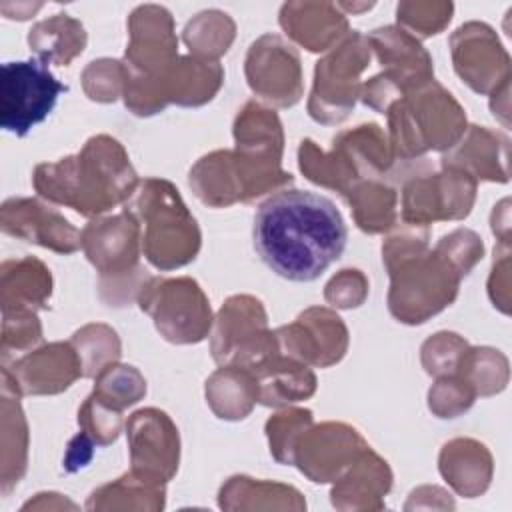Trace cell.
<instances>
[{
    "label": "cell",
    "mask_w": 512,
    "mask_h": 512,
    "mask_svg": "<svg viewBox=\"0 0 512 512\" xmlns=\"http://www.w3.org/2000/svg\"><path fill=\"white\" fill-rule=\"evenodd\" d=\"M348 230L336 204L316 192L284 188L254 214L252 240L262 262L292 282L316 280L346 248Z\"/></svg>",
    "instance_id": "obj_1"
},
{
    "label": "cell",
    "mask_w": 512,
    "mask_h": 512,
    "mask_svg": "<svg viewBox=\"0 0 512 512\" xmlns=\"http://www.w3.org/2000/svg\"><path fill=\"white\" fill-rule=\"evenodd\" d=\"M138 182L124 146L106 134L88 138L78 154L38 164L32 174L40 198L86 218H98L116 204H126Z\"/></svg>",
    "instance_id": "obj_2"
},
{
    "label": "cell",
    "mask_w": 512,
    "mask_h": 512,
    "mask_svg": "<svg viewBox=\"0 0 512 512\" xmlns=\"http://www.w3.org/2000/svg\"><path fill=\"white\" fill-rule=\"evenodd\" d=\"M390 276L388 310L402 324H422L450 306L462 274L436 248H428V228L404 224L382 244Z\"/></svg>",
    "instance_id": "obj_3"
},
{
    "label": "cell",
    "mask_w": 512,
    "mask_h": 512,
    "mask_svg": "<svg viewBox=\"0 0 512 512\" xmlns=\"http://www.w3.org/2000/svg\"><path fill=\"white\" fill-rule=\"evenodd\" d=\"M124 210L138 220L142 252L154 268L174 270L196 258L202 234L172 182L164 178L140 180Z\"/></svg>",
    "instance_id": "obj_4"
},
{
    "label": "cell",
    "mask_w": 512,
    "mask_h": 512,
    "mask_svg": "<svg viewBox=\"0 0 512 512\" xmlns=\"http://www.w3.org/2000/svg\"><path fill=\"white\" fill-rule=\"evenodd\" d=\"M386 116L394 160H416L428 150L448 152L466 132L464 108L436 80L396 100Z\"/></svg>",
    "instance_id": "obj_5"
},
{
    "label": "cell",
    "mask_w": 512,
    "mask_h": 512,
    "mask_svg": "<svg viewBox=\"0 0 512 512\" xmlns=\"http://www.w3.org/2000/svg\"><path fill=\"white\" fill-rule=\"evenodd\" d=\"M80 248L100 274V298L108 306L138 298L148 276L140 266L142 230L130 212L92 218L80 232Z\"/></svg>",
    "instance_id": "obj_6"
},
{
    "label": "cell",
    "mask_w": 512,
    "mask_h": 512,
    "mask_svg": "<svg viewBox=\"0 0 512 512\" xmlns=\"http://www.w3.org/2000/svg\"><path fill=\"white\" fill-rule=\"evenodd\" d=\"M234 162L242 180V202L288 188L294 178L282 170L284 132L278 114L250 100L234 118Z\"/></svg>",
    "instance_id": "obj_7"
},
{
    "label": "cell",
    "mask_w": 512,
    "mask_h": 512,
    "mask_svg": "<svg viewBox=\"0 0 512 512\" xmlns=\"http://www.w3.org/2000/svg\"><path fill=\"white\" fill-rule=\"evenodd\" d=\"M368 38L352 30L314 68V84L308 98V114L320 124H340L360 98V74L370 64Z\"/></svg>",
    "instance_id": "obj_8"
},
{
    "label": "cell",
    "mask_w": 512,
    "mask_h": 512,
    "mask_svg": "<svg viewBox=\"0 0 512 512\" xmlns=\"http://www.w3.org/2000/svg\"><path fill=\"white\" fill-rule=\"evenodd\" d=\"M128 32L130 42L122 60L126 80L166 106L162 78L178 58L172 14L158 4L138 6L128 18Z\"/></svg>",
    "instance_id": "obj_9"
},
{
    "label": "cell",
    "mask_w": 512,
    "mask_h": 512,
    "mask_svg": "<svg viewBox=\"0 0 512 512\" xmlns=\"http://www.w3.org/2000/svg\"><path fill=\"white\" fill-rule=\"evenodd\" d=\"M262 302L250 294L230 296L214 318L210 352L218 364L242 366L250 372L280 352L276 332L268 330Z\"/></svg>",
    "instance_id": "obj_10"
},
{
    "label": "cell",
    "mask_w": 512,
    "mask_h": 512,
    "mask_svg": "<svg viewBox=\"0 0 512 512\" xmlns=\"http://www.w3.org/2000/svg\"><path fill=\"white\" fill-rule=\"evenodd\" d=\"M136 300L162 338L172 344L202 342L214 324L206 294L188 276L148 278Z\"/></svg>",
    "instance_id": "obj_11"
},
{
    "label": "cell",
    "mask_w": 512,
    "mask_h": 512,
    "mask_svg": "<svg viewBox=\"0 0 512 512\" xmlns=\"http://www.w3.org/2000/svg\"><path fill=\"white\" fill-rule=\"evenodd\" d=\"M62 92H68V86L36 58L4 62L0 78L2 130L26 136L36 124L46 120Z\"/></svg>",
    "instance_id": "obj_12"
},
{
    "label": "cell",
    "mask_w": 512,
    "mask_h": 512,
    "mask_svg": "<svg viewBox=\"0 0 512 512\" xmlns=\"http://www.w3.org/2000/svg\"><path fill=\"white\" fill-rule=\"evenodd\" d=\"M476 180L462 168L442 164L438 172L412 174L402 186V222L428 228L440 220L466 218L474 206Z\"/></svg>",
    "instance_id": "obj_13"
},
{
    "label": "cell",
    "mask_w": 512,
    "mask_h": 512,
    "mask_svg": "<svg viewBox=\"0 0 512 512\" xmlns=\"http://www.w3.org/2000/svg\"><path fill=\"white\" fill-rule=\"evenodd\" d=\"M130 472L140 480L164 486L178 470L180 436L170 416L158 408H142L126 422Z\"/></svg>",
    "instance_id": "obj_14"
},
{
    "label": "cell",
    "mask_w": 512,
    "mask_h": 512,
    "mask_svg": "<svg viewBox=\"0 0 512 512\" xmlns=\"http://www.w3.org/2000/svg\"><path fill=\"white\" fill-rule=\"evenodd\" d=\"M244 72L250 90L272 106L290 108L302 98L300 56L278 34H264L250 44Z\"/></svg>",
    "instance_id": "obj_15"
},
{
    "label": "cell",
    "mask_w": 512,
    "mask_h": 512,
    "mask_svg": "<svg viewBox=\"0 0 512 512\" xmlns=\"http://www.w3.org/2000/svg\"><path fill=\"white\" fill-rule=\"evenodd\" d=\"M276 332L280 352L310 366L328 368L348 350V328L342 318L324 306H312Z\"/></svg>",
    "instance_id": "obj_16"
},
{
    "label": "cell",
    "mask_w": 512,
    "mask_h": 512,
    "mask_svg": "<svg viewBox=\"0 0 512 512\" xmlns=\"http://www.w3.org/2000/svg\"><path fill=\"white\" fill-rule=\"evenodd\" d=\"M78 378L82 362L72 342H50L2 364V386L20 396L60 394Z\"/></svg>",
    "instance_id": "obj_17"
},
{
    "label": "cell",
    "mask_w": 512,
    "mask_h": 512,
    "mask_svg": "<svg viewBox=\"0 0 512 512\" xmlns=\"http://www.w3.org/2000/svg\"><path fill=\"white\" fill-rule=\"evenodd\" d=\"M456 74L478 94H494L510 82V58L484 22L462 24L450 36Z\"/></svg>",
    "instance_id": "obj_18"
},
{
    "label": "cell",
    "mask_w": 512,
    "mask_h": 512,
    "mask_svg": "<svg viewBox=\"0 0 512 512\" xmlns=\"http://www.w3.org/2000/svg\"><path fill=\"white\" fill-rule=\"evenodd\" d=\"M366 448V440L348 424H312L294 446V464L308 480L326 484L334 482Z\"/></svg>",
    "instance_id": "obj_19"
},
{
    "label": "cell",
    "mask_w": 512,
    "mask_h": 512,
    "mask_svg": "<svg viewBox=\"0 0 512 512\" xmlns=\"http://www.w3.org/2000/svg\"><path fill=\"white\" fill-rule=\"evenodd\" d=\"M4 234L38 244L58 254H72L80 248V230L58 210L38 198H8L0 208Z\"/></svg>",
    "instance_id": "obj_20"
},
{
    "label": "cell",
    "mask_w": 512,
    "mask_h": 512,
    "mask_svg": "<svg viewBox=\"0 0 512 512\" xmlns=\"http://www.w3.org/2000/svg\"><path fill=\"white\" fill-rule=\"evenodd\" d=\"M370 50H374L382 64V76L402 94L434 80V66L424 46L402 30L400 26H384L372 30L368 36Z\"/></svg>",
    "instance_id": "obj_21"
},
{
    "label": "cell",
    "mask_w": 512,
    "mask_h": 512,
    "mask_svg": "<svg viewBox=\"0 0 512 512\" xmlns=\"http://www.w3.org/2000/svg\"><path fill=\"white\" fill-rule=\"evenodd\" d=\"M282 30L308 52H326L348 34L346 14L330 2H286L280 8Z\"/></svg>",
    "instance_id": "obj_22"
},
{
    "label": "cell",
    "mask_w": 512,
    "mask_h": 512,
    "mask_svg": "<svg viewBox=\"0 0 512 512\" xmlns=\"http://www.w3.org/2000/svg\"><path fill=\"white\" fill-rule=\"evenodd\" d=\"M392 486V470L370 446L334 480L330 500L338 510H380Z\"/></svg>",
    "instance_id": "obj_23"
},
{
    "label": "cell",
    "mask_w": 512,
    "mask_h": 512,
    "mask_svg": "<svg viewBox=\"0 0 512 512\" xmlns=\"http://www.w3.org/2000/svg\"><path fill=\"white\" fill-rule=\"evenodd\" d=\"M450 164L468 172L474 180L506 182L508 180V140L486 126L466 128L460 142L442 156Z\"/></svg>",
    "instance_id": "obj_24"
},
{
    "label": "cell",
    "mask_w": 512,
    "mask_h": 512,
    "mask_svg": "<svg viewBox=\"0 0 512 512\" xmlns=\"http://www.w3.org/2000/svg\"><path fill=\"white\" fill-rule=\"evenodd\" d=\"M52 296V274L34 256L8 258L0 266L2 314L38 312L48 308Z\"/></svg>",
    "instance_id": "obj_25"
},
{
    "label": "cell",
    "mask_w": 512,
    "mask_h": 512,
    "mask_svg": "<svg viewBox=\"0 0 512 512\" xmlns=\"http://www.w3.org/2000/svg\"><path fill=\"white\" fill-rule=\"evenodd\" d=\"M438 468L442 478L466 498L486 492L492 478V456L488 448L472 438H454L440 450Z\"/></svg>",
    "instance_id": "obj_26"
},
{
    "label": "cell",
    "mask_w": 512,
    "mask_h": 512,
    "mask_svg": "<svg viewBox=\"0 0 512 512\" xmlns=\"http://www.w3.org/2000/svg\"><path fill=\"white\" fill-rule=\"evenodd\" d=\"M258 380V402L282 408L310 398L316 392V376L310 366L278 352L252 372Z\"/></svg>",
    "instance_id": "obj_27"
},
{
    "label": "cell",
    "mask_w": 512,
    "mask_h": 512,
    "mask_svg": "<svg viewBox=\"0 0 512 512\" xmlns=\"http://www.w3.org/2000/svg\"><path fill=\"white\" fill-rule=\"evenodd\" d=\"M162 82L168 104L202 106L220 90L224 82V68L218 60H204L192 54L178 56L166 70Z\"/></svg>",
    "instance_id": "obj_28"
},
{
    "label": "cell",
    "mask_w": 512,
    "mask_h": 512,
    "mask_svg": "<svg viewBox=\"0 0 512 512\" xmlns=\"http://www.w3.org/2000/svg\"><path fill=\"white\" fill-rule=\"evenodd\" d=\"M196 198L212 208H226L242 202V180L232 150H216L202 156L188 174Z\"/></svg>",
    "instance_id": "obj_29"
},
{
    "label": "cell",
    "mask_w": 512,
    "mask_h": 512,
    "mask_svg": "<svg viewBox=\"0 0 512 512\" xmlns=\"http://www.w3.org/2000/svg\"><path fill=\"white\" fill-rule=\"evenodd\" d=\"M86 40L88 36L84 26L68 14H54L40 20L28 32L30 52L46 66H68L78 54H82Z\"/></svg>",
    "instance_id": "obj_30"
},
{
    "label": "cell",
    "mask_w": 512,
    "mask_h": 512,
    "mask_svg": "<svg viewBox=\"0 0 512 512\" xmlns=\"http://www.w3.org/2000/svg\"><path fill=\"white\" fill-rule=\"evenodd\" d=\"M20 394L2 386V450L0 490L6 496L24 476L28 462V424L20 406Z\"/></svg>",
    "instance_id": "obj_31"
},
{
    "label": "cell",
    "mask_w": 512,
    "mask_h": 512,
    "mask_svg": "<svg viewBox=\"0 0 512 512\" xmlns=\"http://www.w3.org/2000/svg\"><path fill=\"white\" fill-rule=\"evenodd\" d=\"M206 402L218 418L242 420L258 402V380L242 366L224 364L206 380Z\"/></svg>",
    "instance_id": "obj_32"
},
{
    "label": "cell",
    "mask_w": 512,
    "mask_h": 512,
    "mask_svg": "<svg viewBox=\"0 0 512 512\" xmlns=\"http://www.w3.org/2000/svg\"><path fill=\"white\" fill-rule=\"evenodd\" d=\"M332 146L350 160L360 180L382 178L394 162L388 138L374 122L340 132L332 140Z\"/></svg>",
    "instance_id": "obj_33"
},
{
    "label": "cell",
    "mask_w": 512,
    "mask_h": 512,
    "mask_svg": "<svg viewBox=\"0 0 512 512\" xmlns=\"http://www.w3.org/2000/svg\"><path fill=\"white\" fill-rule=\"evenodd\" d=\"M218 504L224 510H258V508H290L304 510L302 494L286 484L254 480L250 476L228 478L218 494Z\"/></svg>",
    "instance_id": "obj_34"
},
{
    "label": "cell",
    "mask_w": 512,
    "mask_h": 512,
    "mask_svg": "<svg viewBox=\"0 0 512 512\" xmlns=\"http://www.w3.org/2000/svg\"><path fill=\"white\" fill-rule=\"evenodd\" d=\"M356 226L366 234H382L396 226V190L382 178L360 180L346 196Z\"/></svg>",
    "instance_id": "obj_35"
},
{
    "label": "cell",
    "mask_w": 512,
    "mask_h": 512,
    "mask_svg": "<svg viewBox=\"0 0 512 512\" xmlns=\"http://www.w3.org/2000/svg\"><path fill=\"white\" fill-rule=\"evenodd\" d=\"M298 168L310 182L336 190L340 196H346L360 182L358 172L340 150L332 146L330 152H324L310 138L298 146Z\"/></svg>",
    "instance_id": "obj_36"
},
{
    "label": "cell",
    "mask_w": 512,
    "mask_h": 512,
    "mask_svg": "<svg viewBox=\"0 0 512 512\" xmlns=\"http://www.w3.org/2000/svg\"><path fill=\"white\" fill-rule=\"evenodd\" d=\"M164 486L140 480L132 472L94 490L86 502L88 510H160L164 508Z\"/></svg>",
    "instance_id": "obj_37"
},
{
    "label": "cell",
    "mask_w": 512,
    "mask_h": 512,
    "mask_svg": "<svg viewBox=\"0 0 512 512\" xmlns=\"http://www.w3.org/2000/svg\"><path fill=\"white\" fill-rule=\"evenodd\" d=\"M234 36V20L220 10H204L184 28V42L190 48V54L204 60H218L226 54Z\"/></svg>",
    "instance_id": "obj_38"
},
{
    "label": "cell",
    "mask_w": 512,
    "mask_h": 512,
    "mask_svg": "<svg viewBox=\"0 0 512 512\" xmlns=\"http://www.w3.org/2000/svg\"><path fill=\"white\" fill-rule=\"evenodd\" d=\"M72 346L82 362V378H96L120 358V338L106 324H86L72 334Z\"/></svg>",
    "instance_id": "obj_39"
},
{
    "label": "cell",
    "mask_w": 512,
    "mask_h": 512,
    "mask_svg": "<svg viewBox=\"0 0 512 512\" xmlns=\"http://www.w3.org/2000/svg\"><path fill=\"white\" fill-rule=\"evenodd\" d=\"M464 378L476 396L500 392L508 380V360L492 348H466L456 372Z\"/></svg>",
    "instance_id": "obj_40"
},
{
    "label": "cell",
    "mask_w": 512,
    "mask_h": 512,
    "mask_svg": "<svg viewBox=\"0 0 512 512\" xmlns=\"http://www.w3.org/2000/svg\"><path fill=\"white\" fill-rule=\"evenodd\" d=\"M94 380L96 384L92 396L120 412L142 400L146 394L144 376L134 366L128 364L114 362L106 366Z\"/></svg>",
    "instance_id": "obj_41"
},
{
    "label": "cell",
    "mask_w": 512,
    "mask_h": 512,
    "mask_svg": "<svg viewBox=\"0 0 512 512\" xmlns=\"http://www.w3.org/2000/svg\"><path fill=\"white\" fill-rule=\"evenodd\" d=\"M312 422V412L306 408H286L270 416L266 422V436L274 460L280 464H294V446Z\"/></svg>",
    "instance_id": "obj_42"
},
{
    "label": "cell",
    "mask_w": 512,
    "mask_h": 512,
    "mask_svg": "<svg viewBox=\"0 0 512 512\" xmlns=\"http://www.w3.org/2000/svg\"><path fill=\"white\" fill-rule=\"evenodd\" d=\"M452 12L454 6L450 2H400L396 18L398 26L414 38H428L448 26Z\"/></svg>",
    "instance_id": "obj_43"
},
{
    "label": "cell",
    "mask_w": 512,
    "mask_h": 512,
    "mask_svg": "<svg viewBox=\"0 0 512 512\" xmlns=\"http://www.w3.org/2000/svg\"><path fill=\"white\" fill-rule=\"evenodd\" d=\"M124 80V62L112 58L94 60L82 72L84 92L94 102H114L124 94Z\"/></svg>",
    "instance_id": "obj_44"
},
{
    "label": "cell",
    "mask_w": 512,
    "mask_h": 512,
    "mask_svg": "<svg viewBox=\"0 0 512 512\" xmlns=\"http://www.w3.org/2000/svg\"><path fill=\"white\" fill-rule=\"evenodd\" d=\"M42 340V324L36 312H8L2 314V364L10 360V356L34 350V346Z\"/></svg>",
    "instance_id": "obj_45"
},
{
    "label": "cell",
    "mask_w": 512,
    "mask_h": 512,
    "mask_svg": "<svg viewBox=\"0 0 512 512\" xmlns=\"http://www.w3.org/2000/svg\"><path fill=\"white\" fill-rule=\"evenodd\" d=\"M468 344L454 332H436L422 344V366L430 376L454 374Z\"/></svg>",
    "instance_id": "obj_46"
},
{
    "label": "cell",
    "mask_w": 512,
    "mask_h": 512,
    "mask_svg": "<svg viewBox=\"0 0 512 512\" xmlns=\"http://www.w3.org/2000/svg\"><path fill=\"white\" fill-rule=\"evenodd\" d=\"M476 392L458 374L440 376L428 392V408L438 418H456L474 404Z\"/></svg>",
    "instance_id": "obj_47"
},
{
    "label": "cell",
    "mask_w": 512,
    "mask_h": 512,
    "mask_svg": "<svg viewBox=\"0 0 512 512\" xmlns=\"http://www.w3.org/2000/svg\"><path fill=\"white\" fill-rule=\"evenodd\" d=\"M78 424L80 430L86 432L98 446H108L120 434L122 412L102 404L90 394L78 410Z\"/></svg>",
    "instance_id": "obj_48"
},
{
    "label": "cell",
    "mask_w": 512,
    "mask_h": 512,
    "mask_svg": "<svg viewBox=\"0 0 512 512\" xmlns=\"http://www.w3.org/2000/svg\"><path fill=\"white\" fill-rule=\"evenodd\" d=\"M434 248L440 250L452 262V266L462 274V278L474 268V264L484 254V244L480 236L468 228H458L448 236H442Z\"/></svg>",
    "instance_id": "obj_49"
},
{
    "label": "cell",
    "mask_w": 512,
    "mask_h": 512,
    "mask_svg": "<svg viewBox=\"0 0 512 512\" xmlns=\"http://www.w3.org/2000/svg\"><path fill=\"white\" fill-rule=\"evenodd\" d=\"M368 296V280L356 268L340 270L324 290V298L334 308H358Z\"/></svg>",
    "instance_id": "obj_50"
},
{
    "label": "cell",
    "mask_w": 512,
    "mask_h": 512,
    "mask_svg": "<svg viewBox=\"0 0 512 512\" xmlns=\"http://www.w3.org/2000/svg\"><path fill=\"white\" fill-rule=\"evenodd\" d=\"M94 446L96 442L86 434V432H78L66 448V456H64V470L66 472H78L82 468L88 466V462L94 456Z\"/></svg>",
    "instance_id": "obj_51"
}]
</instances>
